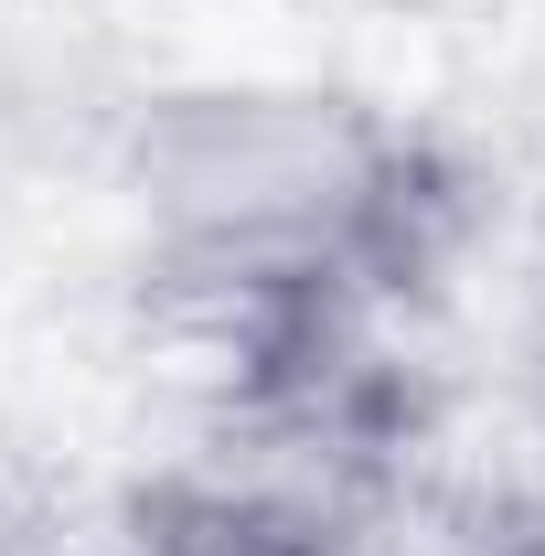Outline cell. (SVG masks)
Returning a JSON list of instances; mask_svg holds the SVG:
<instances>
[{
    "label": "cell",
    "instance_id": "obj_3",
    "mask_svg": "<svg viewBox=\"0 0 545 556\" xmlns=\"http://www.w3.org/2000/svg\"><path fill=\"white\" fill-rule=\"evenodd\" d=\"M0 556H54V525H43L11 482H0Z\"/></svg>",
    "mask_w": 545,
    "mask_h": 556
},
{
    "label": "cell",
    "instance_id": "obj_1",
    "mask_svg": "<svg viewBox=\"0 0 545 556\" xmlns=\"http://www.w3.org/2000/svg\"><path fill=\"white\" fill-rule=\"evenodd\" d=\"M150 268L257 364H321L449 236V172L332 86H193L129 129Z\"/></svg>",
    "mask_w": 545,
    "mask_h": 556
},
{
    "label": "cell",
    "instance_id": "obj_4",
    "mask_svg": "<svg viewBox=\"0 0 545 556\" xmlns=\"http://www.w3.org/2000/svg\"><path fill=\"white\" fill-rule=\"evenodd\" d=\"M481 556H545V535H492Z\"/></svg>",
    "mask_w": 545,
    "mask_h": 556
},
{
    "label": "cell",
    "instance_id": "obj_2",
    "mask_svg": "<svg viewBox=\"0 0 545 556\" xmlns=\"http://www.w3.org/2000/svg\"><path fill=\"white\" fill-rule=\"evenodd\" d=\"M139 556H385V471L342 407H246L129 503Z\"/></svg>",
    "mask_w": 545,
    "mask_h": 556
}]
</instances>
